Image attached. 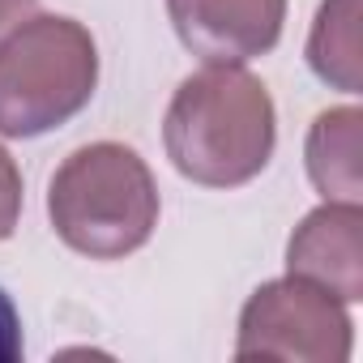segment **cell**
Masks as SVG:
<instances>
[{
	"label": "cell",
	"mask_w": 363,
	"mask_h": 363,
	"mask_svg": "<svg viewBox=\"0 0 363 363\" xmlns=\"http://www.w3.org/2000/svg\"><path fill=\"white\" fill-rule=\"evenodd\" d=\"M175 171L206 189H235L274 154V99L240 65H206L184 77L162 124Z\"/></svg>",
	"instance_id": "6da1fadb"
},
{
	"label": "cell",
	"mask_w": 363,
	"mask_h": 363,
	"mask_svg": "<svg viewBox=\"0 0 363 363\" xmlns=\"http://www.w3.org/2000/svg\"><path fill=\"white\" fill-rule=\"evenodd\" d=\"M48 214L73 252L116 261L154 235L158 189L137 150L120 141H94L73 150L52 175Z\"/></svg>",
	"instance_id": "7a4b0ae2"
},
{
	"label": "cell",
	"mask_w": 363,
	"mask_h": 363,
	"mask_svg": "<svg viewBox=\"0 0 363 363\" xmlns=\"http://www.w3.org/2000/svg\"><path fill=\"white\" fill-rule=\"evenodd\" d=\"M99 82V52L73 18H26L0 43V137H39L73 120Z\"/></svg>",
	"instance_id": "3957f363"
},
{
	"label": "cell",
	"mask_w": 363,
	"mask_h": 363,
	"mask_svg": "<svg viewBox=\"0 0 363 363\" xmlns=\"http://www.w3.org/2000/svg\"><path fill=\"white\" fill-rule=\"evenodd\" d=\"M235 359L342 363L350 359V316L342 299L303 278L265 282L244 303Z\"/></svg>",
	"instance_id": "277c9868"
},
{
	"label": "cell",
	"mask_w": 363,
	"mask_h": 363,
	"mask_svg": "<svg viewBox=\"0 0 363 363\" xmlns=\"http://www.w3.org/2000/svg\"><path fill=\"white\" fill-rule=\"evenodd\" d=\"M171 26L206 65H244L282 39L286 0H167Z\"/></svg>",
	"instance_id": "5b68a950"
},
{
	"label": "cell",
	"mask_w": 363,
	"mask_h": 363,
	"mask_svg": "<svg viewBox=\"0 0 363 363\" xmlns=\"http://www.w3.org/2000/svg\"><path fill=\"white\" fill-rule=\"evenodd\" d=\"M291 278L329 291L342 303L363 299V210L359 201H325L286 244Z\"/></svg>",
	"instance_id": "8992f818"
},
{
	"label": "cell",
	"mask_w": 363,
	"mask_h": 363,
	"mask_svg": "<svg viewBox=\"0 0 363 363\" xmlns=\"http://www.w3.org/2000/svg\"><path fill=\"white\" fill-rule=\"evenodd\" d=\"M363 111L333 107L316 116L308 133V175L325 201H359L363 197Z\"/></svg>",
	"instance_id": "52a82bcc"
},
{
	"label": "cell",
	"mask_w": 363,
	"mask_h": 363,
	"mask_svg": "<svg viewBox=\"0 0 363 363\" xmlns=\"http://www.w3.org/2000/svg\"><path fill=\"white\" fill-rule=\"evenodd\" d=\"M359 18H363L359 0H325L316 13V26H312V39H308V65L316 69V77L346 94H359L363 86Z\"/></svg>",
	"instance_id": "ba28073f"
},
{
	"label": "cell",
	"mask_w": 363,
	"mask_h": 363,
	"mask_svg": "<svg viewBox=\"0 0 363 363\" xmlns=\"http://www.w3.org/2000/svg\"><path fill=\"white\" fill-rule=\"evenodd\" d=\"M22 214V175L18 162L9 158V150L0 145V240H9Z\"/></svg>",
	"instance_id": "9c48e42d"
},
{
	"label": "cell",
	"mask_w": 363,
	"mask_h": 363,
	"mask_svg": "<svg viewBox=\"0 0 363 363\" xmlns=\"http://www.w3.org/2000/svg\"><path fill=\"white\" fill-rule=\"evenodd\" d=\"M22 359V320L13 299L0 291V363H18Z\"/></svg>",
	"instance_id": "30bf717a"
},
{
	"label": "cell",
	"mask_w": 363,
	"mask_h": 363,
	"mask_svg": "<svg viewBox=\"0 0 363 363\" xmlns=\"http://www.w3.org/2000/svg\"><path fill=\"white\" fill-rule=\"evenodd\" d=\"M26 18H35V0H0V39L18 30Z\"/></svg>",
	"instance_id": "8fae6325"
}]
</instances>
